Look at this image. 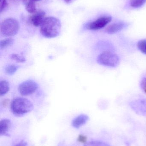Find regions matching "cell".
Listing matches in <instances>:
<instances>
[{
	"label": "cell",
	"mask_w": 146,
	"mask_h": 146,
	"mask_svg": "<svg viewBox=\"0 0 146 146\" xmlns=\"http://www.w3.org/2000/svg\"><path fill=\"white\" fill-rule=\"evenodd\" d=\"M61 27V21L58 19L54 17H47L40 26V33L46 38H54L59 36Z\"/></svg>",
	"instance_id": "cell-1"
},
{
	"label": "cell",
	"mask_w": 146,
	"mask_h": 146,
	"mask_svg": "<svg viewBox=\"0 0 146 146\" xmlns=\"http://www.w3.org/2000/svg\"><path fill=\"white\" fill-rule=\"evenodd\" d=\"M10 109L15 116L21 117L32 111L33 105L29 100L26 98H17L11 102Z\"/></svg>",
	"instance_id": "cell-2"
},
{
	"label": "cell",
	"mask_w": 146,
	"mask_h": 146,
	"mask_svg": "<svg viewBox=\"0 0 146 146\" xmlns=\"http://www.w3.org/2000/svg\"><path fill=\"white\" fill-rule=\"evenodd\" d=\"M19 23L13 18H8L1 25V32L4 36L11 37L16 35L19 30Z\"/></svg>",
	"instance_id": "cell-3"
},
{
	"label": "cell",
	"mask_w": 146,
	"mask_h": 146,
	"mask_svg": "<svg viewBox=\"0 0 146 146\" xmlns=\"http://www.w3.org/2000/svg\"><path fill=\"white\" fill-rule=\"evenodd\" d=\"M98 63L102 66L115 67L120 63V60L117 55L110 51H104L97 58Z\"/></svg>",
	"instance_id": "cell-4"
},
{
	"label": "cell",
	"mask_w": 146,
	"mask_h": 146,
	"mask_svg": "<svg viewBox=\"0 0 146 146\" xmlns=\"http://www.w3.org/2000/svg\"><path fill=\"white\" fill-rule=\"evenodd\" d=\"M38 87V85L36 82L33 80H27L20 84L18 91L22 96H29L34 93Z\"/></svg>",
	"instance_id": "cell-5"
},
{
	"label": "cell",
	"mask_w": 146,
	"mask_h": 146,
	"mask_svg": "<svg viewBox=\"0 0 146 146\" xmlns=\"http://www.w3.org/2000/svg\"><path fill=\"white\" fill-rule=\"evenodd\" d=\"M112 18L110 16H104L89 23L87 27L88 30L97 31L104 27L111 21Z\"/></svg>",
	"instance_id": "cell-6"
},
{
	"label": "cell",
	"mask_w": 146,
	"mask_h": 146,
	"mask_svg": "<svg viewBox=\"0 0 146 146\" xmlns=\"http://www.w3.org/2000/svg\"><path fill=\"white\" fill-rule=\"evenodd\" d=\"M132 110L138 115L146 116V99L133 100L129 103Z\"/></svg>",
	"instance_id": "cell-7"
},
{
	"label": "cell",
	"mask_w": 146,
	"mask_h": 146,
	"mask_svg": "<svg viewBox=\"0 0 146 146\" xmlns=\"http://www.w3.org/2000/svg\"><path fill=\"white\" fill-rule=\"evenodd\" d=\"M45 13L43 11H39L36 12L30 17V21L34 26H41L44 21Z\"/></svg>",
	"instance_id": "cell-8"
},
{
	"label": "cell",
	"mask_w": 146,
	"mask_h": 146,
	"mask_svg": "<svg viewBox=\"0 0 146 146\" xmlns=\"http://www.w3.org/2000/svg\"><path fill=\"white\" fill-rule=\"evenodd\" d=\"M89 120L88 116L86 115H80L73 120L72 125L73 127L76 129H79L81 126L86 123Z\"/></svg>",
	"instance_id": "cell-9"
},
{
	"label": "cell",
	"mask_w": 146,
	"mask_h": 146,
	"mask_svg": "<svg viewBox=\"0 0 146 146\" xmlns=\"http://www.w3.org/2000/svg\"><path fill=\"white\" fill-rule=\"evenodd\" d=\"M125 24L122 22L114 23L109 26L106 28V32L109 34H115L123 30L125 28Z\"/></svg>",
	"instance_id": "cell-10"
},
{
	"label": "cell",
	"mask_w": 146,
	"mask_h": 146,
	"mask_svg": "<svg viewBox=\"0 0 146 146\" xmlns=\"http://www.w3.org/2000/svg\"><path fill=\"white\" fill-rule=\"evenodd\" d=\"M11 127V121L7 119H3L0 122L1 136L5 135L8 133Z\"/></svg>",
	"instance_id": "cell-11"
},
{
	"label": "cell",
	"mask_w": 146,
	"mask_h": 146,
	"mask_svg": "<svg viewBox=\"0 0 146 146\" xmlns=\"http://www.w3.org/2000/svg\"><path fill=\"white\" fill-rule=\"evenodd\" d=\"M9 90V84L7 81L3 80L0 82V95L1 96L7 93Z\"/></svg>",
	"instance_id": "cell-12"
},
{
	"label": "cell",
	"mask_w": 146,
	"mask_h": 146,
	"mask_svg": "<svg viewBox=\"0 0 146 146\" xmlns=\"http://www.w3.org/2000/svg\"><path fill=\"white\" fill-rule=\"evenodd\" d=\"M14 40L12 38L9 37L1 40L0 42V48H5L9 46H12L14 43Z\"/></svg>",
	"instance_id": "cell-13"
},
{
	"label": "cell",
	"mask_w": 146,
	"mask_h": 146,
	"mask_svg": "<svg viewBox=\"0 0 146 146\" xmlns=\"http://www.w3.org/2000/svg\"><path fill=\"white\" fill-rule=\"evenodd\" d=\"M19 67V66L14 64L8 65L5 68V72L9 75H12L17 72Z\"/></svg>",
	"instance_id": "cell-14"
},
{
	"label": "cell",
	"mask_w": 146,
	"mask_h": 146,
	"mask_svg": "<svg viewBox=\"0 0 146 146\" xmlns=\"http://www.w3.org/2000/svg\"><path fill=\"white\" fill-rule=\"evenodd\" d=\"M26 9L30 13H35L37 11L34 0H29L26 6Z\"/></svg>",
	"instance_id": "cell-15"
},
{
	"label": "cell",
	"mask_w": 146,
	"mask_h": 146,
	"mask_svg": "<svg viewBox=\"0 0 146 146\" xmlns=\"http://www.w3.org/2000/svg\"><path fill=\"white\" fill-rule=\"evenodd\" d=\"M146 2V0H131L130 5L135 8H138L142 7Z\"/></svg>",
	"instance_id": "cell-16"
},
{
	"label": "cell",
	"mask_w": 146,
	"mask_h": 146,
	"mask_svg": "<svg viewBox=\"0 0 146 146\" xmlns=\"http://www.w3.org/2000/svg\"><path fill=\"white\" fill-rule=\"evenodd\" d=\"M10 58L12 60L18 62H20V63H23V62H25V58L23 56L20 55L19 54H12L10 56Z\"/></svg>",
	"instance_id": "cell-17"
},
{
	"label": "cell",
	"mask_w": 146,
	"mask_h": 146,
	"mask_svg": "<svg viewBox=\"0 0 146 146\" xmlns=\"http://www.w3.org/2000/svg\"><path fill=\"white\" fill-rule=\"evenodd\" d=\"M137 47L142 53L146 54V39L139 41L137 44Z\"/></svg>",
	"instance_id": "cell-18"
},
{
	"label": "cell",
	"mask_w": 146,
	"mask_h": 146,
	"mask_svg": "<svg viewBox=\"0 0 146 146\" xmlns=\"http://www.w3.org/2000/svg\"><path fill=\"white\" fill-rule=\"evenodd\" d=\"M84 146H110L108 144L99 141H92L85 144Z\"/></svg>",
	"instance_id": "cell-19"
},
{
	"label": "cell",
	"mask_w": 146,
	"mask_h": 146,
	"mask_svg": "<svg viewBox=\"0 0 146 146\" xmlns=\"http://www.w3.org/2000/svg\"><path fill=\"white\" fill-rule=\"evenodd\" d=\"M77 140L80 143L86 144L87 143V137L85 135H80L78 136Z\"/></svg>",
	"instance_id": "cell-20"
},
{
	"label": "cell",
	"mask_w": 146,
	"mask_h": 146,
	"mask_svg": "<svg viewBox=\"0 0 146 146\" xmlns=\"http://www.w3.org/2000/svg\"><path fill=\"white\" fill-rule=\"evenodd\" d=\"M141 87L145 93L146 94V77L143 78L141 82Z\"/></svg>",
	"instance_id": "cell-21"
},
{
	"label": "cell",
	"mask_w": 146,
	"mask_h": 146,
	"mask_svg": "<svg viewBox=\"0 0 146 146\" xmlns=\"http://www.w3.org/2000/svg\"><path fill=\"white\" fill-rule=\"evenodd\" d=\"M7 6V2L6 0H2L1 3V8H0V12L2 13L3 11L4 10Z\"/></svg>",
	"instance_id": "cell-22"
},
{
	"label": "cell",
	"mask_w": 146,
	"mask_h": 146,
	"mask_svg": "<svg viewBox=\"0 0 146 146\" xmlns=\"http://www.w3.org/2000/svg\"><path fill=\"white\" fill-rule=\"evenodd\" d=\"M15 146H27V143L25 141H21Z\"/></svg>",
	"instance_id": "cell-23"
},
{
	"label": "cell",
	"mask_w": 146,
	"mask_h": 146,
	"mask_svg": "<svg viewBox=\"0 0 146 146\" xmlns=\"http://www.w3.org/2000/svg\"><path fill=\"white\" fill-rule=\"evenodd\" d=\"M73 1H74V0H64L65 2H66V3H72Z\"/></svg>",
	"instance_id": "cell-24"
},
{
	"label": "cell",
	"mask_w": 146,
	"mask_h": 146,
	"mask_svg": "<svg viewBox=\"0 0 146 146\" xmlns=\"http://www.w3.org/2000/svg\"><path fill=\"white\" fill-rule=\"evenodd\" d=\"M36 1H39V0H36Z\"/></svg>",
	"instance_id": "cell-25"
},
{
	"label": "cell",
	"mask_w": 146,
	"mask_h": 146,
	"mask_svg": "<svg viewBox=\"0 0 146 146\" xmlns=\"http://www.w3.org/2000/svg\"><path fill=\"white\" fill-rule=\"evenodd\" d=\"M1 1H2V0H1Z\"/></svg>",
	"instance_id": "cell-26"
}]
</instances>
